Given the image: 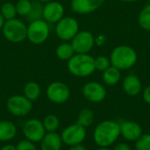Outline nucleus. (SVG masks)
<instances>
[{"instance_id":"obj_18","label":"nucleus","mask_w":150,"mask_h":150,"mask_svg":"<svg viewBox=\"0 0 150 150\" xmlns=\"http://www.w3.org/2000/svg\"><path fill=\"white\" fill-rule=\"evenodd\" d=\"M18 133L16 125L8 120H0V142H8L12 141Z\"/></svg>"},{"instance_id":"obj_28","label":"nucleus","mask_w":150,"mask_h":150,"mask_svg":"<svg viewBox=\"0 0 150 150\" xmlns=\"http://www.w3.org/2000/svg\"><path fill=\"white\" fill-rule=\"evenodd\" d=\"M94 64H95L96 70L103 72L111 66V62L108 57L104 55H99L94 59Z\"/></svg>"},{"instance_id":"obj_32","label":"nucleus","mask_w":150,"mask_h":150,"mask_svg":"<svg viewBox=\"0 0 150 150\" xmlns=\"http://www.w3.org/2000/svg\"><path fill=\"white\" fill-rule=\"evenodd\" d=\"M112 150H132L131 149V147L127 144V143H119L117 144L114 149Z\"/></svg>"},{"instance_id":"obj_24","label":"nucleus","mask_w":150,"mask_h":150,"mask_svg":"<svg viewBox=\"0 0 150 150\" xmlns=\"http://www.w3.org/2000/svg\"><path fill=\"white\" fill-rule=\"evenodd\" d=\"M43 5L44 4L39 1L32 2V7H31L30 12L25 18L30 22L38 20V19H42L43 18Z\"/></svg>"},{"instance_id":"obj_29","label":"nucleus","mask_w":150,"mask_h":150,"mask_svg":"<svg viewBox=\"0 0 150 150\" xmlns=\"http://www.w3.org/2000/svg\"><path fill=\"white\" fill-rule=\"evenodd\" d=\"M134 142V148L136 150H150V134H142Z\"/></svg>"},{"instance_id":"obj_4","label":"nucleus","mask_w":150,"mask_h":150,"mask_svg":"<svg viewBox=\"0 0 150 150\" xmlns=\"http://www.w3.org/2000/svg\"><path fill=\"white\" fill-rule=\"evenodd\" d=\"M4 37L11 43H20L26 39L27 25L20 19L15 18L6 20L2 29Z\"/></svg>"},{"instance_id":"obj_6","label":"nucleus","mask_w":150,"mask_h":150,"mask_svg":"<svg viewBox=\"0 0 150 150\" xmlns=\"http://www.w3.org/2000/svg\"><path fill=\"white\" fill-rule=\"evenodd\" d=\"M6 108L8 112L15 117H25L31 112L33 102L24 95L16 94L7 99Z\"/></svg>"},{"instance_id":"obj_34","label":"nucleus","mask_w":150,"mask_h":150,"mask_svg":"<svg viewBox=\"0 0 150 150\" xmlns=\"http://www.w3.org/2000/svg\"><path fill=\"white\" fill-rule=\"evenodd\" d=\"M69 150H88L82 144H78V145H75V146H71L69 147Z\"/></svg>"},{"instance_id":"obj_33","label":"nucleus","mask_w":150,"mask_h":150,"mask_svg":"<svg viewBox=\"0 0 150 150\" xmlns=\"http://www.w3.org/2000/svg\"><path fill=\"white\" fill-rule=\"evenodd\" d=\"M105 40H106V37L105 35H103V34H100L97 38H95V44H97L98 46H101L105 42Z\"/></svg>"},{"instance_id":"obj_8","label":"nucleus","mask_w":150,"mask_h":150,"mask_svg":"<svg viewBox=\"0 0 150 150\" xmlns=\"http://www.w3.org/2000/svg\"><path fill=\"white\" fill-rule=\"evenodd\" d=\"M79 32V24L73 17H63L55 24V33L63 41L71 40Z\"/></svg>"},{"instance_id":"obj_9","label":"nucleus","mask_w":150,"mask_h":150,"mask_svg":"<svg viewBox=\"0 0 150 150\" xmlns=\"http://www.w3.org/2000/svg\"><path fill=\"white\" fill-rule=\"evenodd\" d=\"M86 135V128L77 123L66 127L61 133V138L63 144L69 147L82 144L84 142Z\"/></svg>"},{"instance_id":"obj_23","label":"nucleus","mask_w":150,"mask_h":150,"mask_svg":"<svg viewBox=\"0 0 150 150\" xmlns=\"http://www.w3.org/2000/svg\"><path fill=\"white\" fill-rule=\"evenodd\" d=\"M42 123L47 133L56 132L60 127V120L54 114H48L45 116L42 120Z\"/></svg>"},{"instance_id":"obj_25","label":"nucleus","mask_w":150,"mask_h":150,"mask_svg":"<svg viewBox=\"0 0 150 150\" xmlns=\"http://www.w3.org/2000/svg\"><path fill=\"white\" fill-rule=\"evenodd\" d=\"M0 13L2 14L4 20H10L17 17V11L15 4L11 2H5L2 4L0 8Z\"/></svg>"},{"instance_id":"obj_30","label":"nucleus","mask_w":150,"mask_h":150,"mask_svg":"<svg viewBox=\"0 0 150 150\" xmlns=\"http://www.w3.org/2000/svg\"><path fill=\"white\" fill-rule=\"evenodd\" d=\"M17 150H38L35 143L28 141V140H22L19 141L16 145Z\"/></svg>"},{"instance_id":"obj_10","label":"nucleus","mask_w":150,"mask_h":150,"mask_svg":"<svg viewBox=\"0 0 150 150\" xmlns=\"http://www.w3.org/2000/svg\"><path fill=\"white\" fill-rule=\"evenodd\" d=\"M22 133L25 140L33 143H40L47 132L41 120L38 119H29L24 123Z\"/></svg>"},{"instance_id":"obj_22","label":"nucleus","mask_w":150,"mask_h":150,"mask_svg":"<svg viewBox=\"0 0 150 150\" xmlns=\"http://www.w3.org/2000/svg\"><path fill=\"white\" fill-rule=\"evenodd\" d=\"M75 54L76 53L71 43H69V42H63L60 44L55 49V54L57 58L61 61L68 62Z\"/></svg>"},{"instance_id":"obj_17","label":"nucleus","mask_w":150,"mask_h":150,"mask_svg":"<svg viewBox=\"0 0 150 150\" xmlns=\"http://www.w3.org/2000/svg\"><path fill=\"white\" fill-rule=\"evenodd\" d=\"M123 90L130 97H135L142 91V82L135 75H128L123 80Z\"/></svg>"},{"instance_id":"obj_40","label":"nucleus","mask_w":150,"mask_h":150,"mask_svg":"<svg viewBox=\"0 0 150 150\" xmlns=\"http://www.w3.org/2000/svg\"><path fill=\"white\" fill-rule=\"evenodd\" d=\"M149 44H150V37H149Z\"/></svg>"},{"instance_id":"obj_1","label":"nucleus","mask_w":150,"mask_h":150,"mask_svg":"<svg viewBox=\"0 0 150 150\" xmlns=\"http://www.w3.org/2000/svg\"><path fill=\"white\" fill-rule=\"evenodd\" d=\"M120 135V126L114 120H104L97 125L93 132V140L99 148H109Z\"/></svg>"},{"instance_id":"obj_5","label":"nucleus","mask_w":150,"mask_h":150,"mask_svg":"<svg viewBox=\"0 0 150 150\" xmlns=\"http://www.w3.org/2000/svg\"><path fill=\"white\" fill-rule=\"evenodd\" d=\"M49 24L42 19L31 21L27 25L26 39L33 45L43 44L49 37Z\"/></svg>"},{"instance_id":"obj_36","label":"nucleus","mask_w":150,"mask_h":150,"mask_svg":"<svg viewBox=\"0 0 150 150\" xmlns=\"http://www.w3.org/2000/svg\"><path fill=\"white\" fill-rule=\"evenodd\" d=\"M4 22H5V20H4V18H3L2 14L0 13V31L3 29V26H4Z\"/></svg>"},{"instance_id":"obj_14","label":"nucleus","mask_w":150,"mask_h":150,"mask_svg":"<svg viewBox=\"0 0 150 150\" xmlns=\"http://www.w3.org/2000/svg\"><path fill=\"white\" fill-rule=\"evenodd\" d=\"M105 0H71V9L78 14H89L98 10Z\"/></svg>"},{"instance_id":"obj_39","label":"nucleus","mask_w":150,"mask_h":150,"mask_svg":"<svg viewBox=\"0 0 150 150\" xmlns=\"http://www.w3.org/2000/svg\"><path fill=\"white\" fill-rule=\"evenodd\" d=\"M97 150H112V149H110L109 148H99V149H98Z\"/></svg>"},{"instance_id":"obj_2","label":"nucleus","mask_w":150,"mask_h":150,"mask_svg":"<svg viewBox=\"0 0 150 150\" xmlns=\"http://www.w3.org/2000/svg\"><path fill=\"white\" fill-rule=\"evenodd\" d=\"M70 74L77 77L91 76L96 70L94 58L89 54H75L67 63Z\"/></svg>"},{"instance_id":"obj_31","label":"nucleus","mask_w":150,"mask_h":150,"mask_svg":"<svg viewBox=\"0 0 150 150\" xmlns=\"http://www.w3.org/2000/svg\"><path fill=\"white\" fill-rule=\"evenodd\" d=\"M143 99L148 105H150V85L147 86L143 91Z\"/></svg>"},{"instance_id":"obj_3","label":"nucleus","mask_w":150,"mask_h":150,"mask_svg":"<svg viewBox=\"0 0 150 150\" xmlns=\"http://www.w3.org/2000/svg\"><path fill=\"white\" fill-rule=\"evenodd\" d=\"M112 66L120 70H126L132 68L137 62L136 51L127 45H121L115 47L110 57Z\"/></svg>"},{"instance_id":"obj_35","label":"nucleus","mask_w":150,"mask_h":150,"mask_svg":"<svg viewBox=\"0 0 150 150\" xmlns=\"http://www.w3.org/2000/svg\"><path fill=\"white\" fill-rule=\"evenodd\" d=\"M0 150H17L16 149V145H12V144H6L4 146H3Z\"/></svg>"},{"instance_id":"obj_21","label":"nucleus","mask_w":150,"mask_h":150,"mask_svg":"<svg viewBox=\"0 0 150 150\" xmlns=\"http://www.w3.org/2000/svg\"><path fill=\"white\" fill-rule=\"evenodd\" d=\"M94 120H95V114L93 111L89 108H83L78 113L76 123L83 127L84 128H87L92 126Z\"/></svg>"},{"instance_id":"obj_37","label":"nucleus","mask_w":150,"mask_h":150,"mask_svg":"<svg viewBox=\"0 0 150 150\" xmlns=\"http://www.w3.org/2000/svg\"><path fill=\"white\" fill-rule=\"evenodd\" d=\"M120 1H123V2H129V3H133V2H137L140 0H120Z\"/></svg>"},{"instance_id":"obj_13","label":"nucleus","mask_w":150,"mask_h":150,"mask_svg":"<svg viewBox=\"0 0 150 150\" xmlns=\"http://www.w3.org/2000/svg\"><path fill=\"white\" fill-rule=\"evenodd\" d=\"M63 5L55 0H52L43 5V19L48 24H56L64 17Z\"/></svg>"},{"instance_id":"obj_12","label":"nucleus","mask_w":150,"mask_h":150,"mask_svg":"<svg viewBox=\"0 0 150 150\" xmlns=\"http://www.w3.org/2000/svg\"><path fill=\"white\" fill-rule=\"evenodd\" d=\"M83 97L91 103H100L106 97V90L98 82H88L82 90Z\"/></svg>"},{"instance_id":"obj_27","label":"nucleus","mask_w":150,"mask_h":150,"mask_svg":"<svg viewBox=\"0 0 150 150\" xmlns=\"http://www.w3.org/2000/svg\"><path fill=\"white\" fill-rule=\"evenodd\" d=\"M17 14L21 17H26L30 12L32 7V2L30 0H18L16 4Z\"/></svg>"},{"instance_id":"obj_15","label":"nucleus","mask_w":150,"mask_h":150,"mask_svg":"<svg viewBox=\"0 0 150 150\" xmlns=\"http://www.w3.org/2000/svg\"><path fill=\"white\" fill-rule=\"evenodd\" d=\"M120 126V135L128 142H136L142 135V127L135 121H123Z\"/></svg>"},{"instance_id":"obj_16","label":"nucleus","mask_w":150,"mask_h":150,"mask_svg":"<svg viewBox=\"0 0 150 150\" xmlns=\"http://www.w3.org/2000/svg\"><path fill=\"white\" fill-rule=\"evenodd\" d=\"M40 143V150H61L63 145L61 134L56 132L46 133Z\"/></svg>"},{"instance_id":"obj_11","label":"nucleus","mask_w":150,"mask_h":150,"mask_svg":"<svg viewBox=\"0 0 150 150\" xmlns=\"http://www.w3.org/2000/svg\"><path fill=\"white\" fill-rule=\"evenodd\" d=\"M70 43L76 54H88L95 45V38L89 31H79Z\"/></svg>"},{"instance_id":"obj_19","label":"nucleus","mask_w":150,"mask_h":150,"mask_svg":"<svg viewBox=\"0 0 150 150\" xmlns=\"http://www.w3.org/2000/svg\"><path fill=\"white\" fill-rule=\"evenodd\" d=\"M23 95L32 102L36 101L41 95V88L36 82H27L23 88Z\"/></svg>"},{"instance_id":"obj_20","label":"nucleus","mask_w":150,"mask_h":150,"mask_svg":"<svg viewBox=\"0 0 150 150\" xmlns=\"http://www.w3.org/2000/svg\"><path fill=\"white\" fill-rule=\"evenodd\" d=\"M120 70L113 66H110L105 71H103V81L105 84L109 86H113L117 84L120 80Z\"/></svg>"},{"instance_id":"obj_38","label":"nucleus","mask_w":150,"mask_h":150,"mask_svg":"<svg viewBox=\"0 0 150 150\" xmlns=\"http://www.w3.org/2000/svg\"><path fill=\"white\" fill-rule=\"evenodd\" d=\"M37 1H39V2H40V3H42V4H46V3L50 2V1H52V0H37Z\"/></svg>"},{"instance_id":"obj_26","label":"nucleus","mask_w":150,"mask_h":150,"mask_svg":"<svg viewBox=\"0 0 150 150\" xmlns=\"http://www.w3.org/2000/svg\"><path fill=\"white\" fill-rule=\"evenodd\" d=\"M139 25L140 26L147 31H150V4L145 6L139 15Z\"/></svg>"},{"instance_id":"obj_7","label":"nucleus","mask_w":150,"mask_h":150,"mask_svg":"<svg viewBox=\"0 0 150 150\" xmlns=\"http://www.w3.org/2000/svg\"><path fill=\"white\" fill-rule=\"evenodd\" d=\"M71 92L69 87L62 82L55 81L49 83L46 89V96L47 99L56 105L66 103L70 98Z\"/></svg>"}]
</instances>
